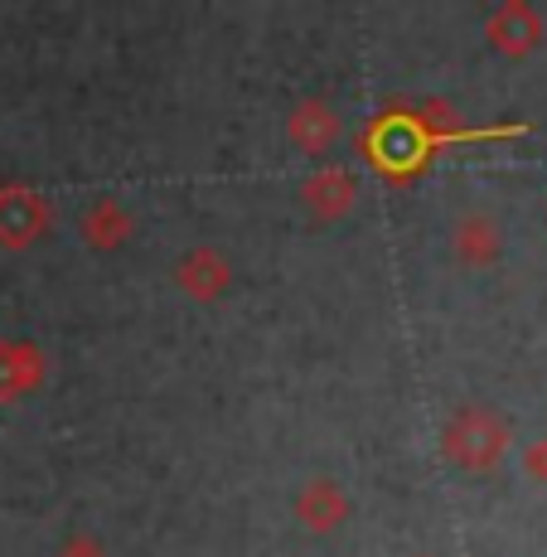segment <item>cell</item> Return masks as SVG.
<instances>
[{
	"label": "cell",
	"instance_id": "6da1fadb",
	"mask_svg": "<svg viewBox=\"0 0 547 557\" xmlns=\"http://www.w3.org/2000/svg\"><path fill=\"white\" fill-rule=\"evenodd\" d=\"M442 451L446 460H456L460 470H495L504 451H509V422L495 407H456L442 426Z\"/></svg>",
	"mask_w": 547,
	"mask_h": 557
},
{
	"label": "cell",
	"instance_id": "7a4b0ae2",
	"mask_svg": "<svg viewBox=\"0 0 547 557\" xmlns=\"http://www.w3.org/2000/svg\"><path fill=\"white\" fill-rule=\"evenodd\" d=\"M53 223L49 203L25 185H0V243L5 248H29Z\"/></svg>",
	"mask_w": 547,
	"mask_h": 557
},
{
	"label": "cell",
	"instance_id": "3957f363",
	"mask_svg": "<svg viewBox=\"0 0 547 557\" xmlns=\"http://www.w3.org/2000/svg\"><path fill=\"white\" fill-rule=\"evenodd\" d=\"M175 282L179 292L189 296V301H219V296H228L233 286V262L223 257L219 248H209V243H199V248H189L185 257L175 262Z\"/></svg>",
	"mask_w": 547,
	"mask_h": 557
},
{
	"label": "cell",
	"instance_id": "277c9868",
	"mask_svg": "<svg viewBox=\"0 0 547 557\" xmlns=\"http://www.w3.org/2000/svg\"><path fill=\"white\" fill-rule=\"evenodd\" d=\"M349 509H353V499L345 495V485H339V480H330V475L306 480V485H300V495H296V513H300V523H306L310 533L345 529Z\"/></svg>",
	"mask_w": 547,
	"mask_h": 557
},
{
	"label": "cell",
	"instance_id": "5b68a950",
	"mask_svg": "<svg viewBox=\"0 0 547 557\" xmlns=\"http://www.w3.org/2000/svg\"><path fill=\"white\" fill-rule=\"evenodd\" d=\"M49 359L39 355V345L25 339H0V403H20L45 383Z\"/></svg>",
	"mask_w": 547,
	"mask_h": 557
},
{
	"label": "cell",
	"instance_id": "8992f818",
	"mask_svg": "<svg viewBox=\"0 0 547 557\" xmlns=\"http://www.w3.org/2000/svg\"><path fill=\"white\" fill-rule=\"evenodd\" d=\"M300 199H306V209L315 213V219L335 223V219H345V213H353V203H359V185H353L349 170L330 165V170H315V175L300 185Z\"/></svg>",
	"mask_w": 547,
	"mask_h": 557
},
{
	"label": "cell",
	"instance_id": "52a82bcc",
	"mask_svg": "<svg viewBox=\"0 0 547 557\" xmlns=\"http://www.w3.org/2000/svg\"><path fill=\"white\" fill-rule=\"evenodd\" d=\"M286 136H291V141H296L306 156H325L330 146L339 141V116H335V107L320 102V98L296 102L291 116H286Z\"/></svg>",
	"mask_w": 547,
	"mask_h": 557
},
{
	"label": "cell",
	"instance_id": "ba28073f",
	"mask_svg": "<svg viewBox=\"0 0 547 557\" xmlns=\"http://www.w3.org/2000/svg\"><path fill=\"white\" fill-rule=\"evenodd\" d=\"M485 35H489V45H495L499 53L519 59V53L538 49V39H543V20L533 15V10L523 5V0H509V5H499L495 15H489Z\"/></svg>",
	"mask_w": 547,
	"mask_h": 557
},
{
	"label": "cell",
	"instance_id": "9c48e42d",
	"mask_svg": "<svg viewBox=\"0 0 547 557\" xmlns=\"http://www.w3.org/2000/svg\"><path fill=\"white\" fill-rule=\"evenodd\" d=\"M450 243H456V257L465 267H489L499 257V223H495V213H485V209H470V213H460L456 219V233H450Z\"/></svg>",
	"mask_w": 547,
	"mask_h": 557
},
{
	"label": "cell",
	"instance_id": "30bf717a",
	"mask_svg": "<svg viewBox=\"0 0 547 557\" xmlns=\"http://www.w3.org/2000/svg\"><path fill=\"white\" fill-rule=\"evenodd\" d=\"M126 233H132V213L122 209V199H98L83 213V243H92L98 252L122 248Z\"/></svg>",
	"mask_w": 547,
	"mask_h": 557
},
{
	"label": "cell",
	"instance_id": "8fae6325",
	"mask_svg": "<svg viewBox=\"0 0 547 557\" xmlns=\"http://www.w3.org/2000/svg\"><path fill=\"white\" fill-rule=\"evenodd\" d=\"M53 557H107V548L98 539H88V533H78V539H69Z\"/></svg>",
	"mask_w": 547,
	"mask_h": 557
},
{
	"label": "cell",
	"instance_id": "7c38bea8",
	"mask_svg": "<svg viewBox=\"0 0 547 557\" xmlns=\"http://www.w3.org/2000/svg\"><path fill=\"white\" fill-rule=\"evenodd\" d=\"M529 470H533V475H547V442H538L529 451Z\"/></svg>",
	"mask_w": 547,
	"mask_h": 557
},
{
	"label": "cell",
	"instance_id": "4fadbf2b",
	"mask_svg": "<svg viewBox=\"0 0 547 557\" xmlns=\"http://www.w3.org/2000/svg\"><path fill=\"white\" fill-rule=\"evenodd\" d=\"M417 557H432V553H417Z\"/></svg>",
	"mask_w": 547,
	"mask_h": 557
}]
</instances>
